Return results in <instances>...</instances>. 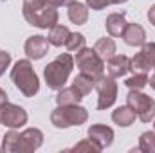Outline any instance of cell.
Masks as SVG:
<instances>
[{
    "label": "cell",
    "instance_id": "obj_1",
    "mask_svg": "<svg viewBox=\"0 0 155 153\" xmlns=\"http://www.w3.org/2000/svg\"><path fill=\"white\" fill-rule=\"evenodd\" d=\"M22 13L29 25H35L40 29H51L52 25L58 24L60 18L56 7L43 4V0H24Z\"/></svg>",
    "mask_w": 155,
    "mask_h": 153
},
{
    "label": "cell",
    "instance_id": "obj_2",
    "mask_svg": "<svg viewBox=\"0 0 155 153\" xmlns=\"http://www.w3.org/2000/svg\"><path fill=\"white\" fill-rule=\"evenodd\" d=\"M74 69V60L69 52H61L58 54L49 65H45L43 69V79L47 83V86L51 90H60L65 86L67 79L71 76Z\"/></svg>",
    "mask_w": 155,
    "mask_h": 153
},
{
    "label": "cell",
    "instance_id": "obj_3",
    "mask_svg": "<svg viewBox=\"0 0 155 153\" xmlns=\"http://www.w3.org/2000/svg\"><path fill=\"white\" fill-rule=\"evenodd\" d=\"M11 81L25 97L36 96L40 90L38 76H36L33 63L29 60H18L15 63V67L11 69Z\"/></svg>",
    "mask_w": 155,
    "mask_h": 153
},
{
    "label": "cell",
    "instance_id": "obj_4",
    "mask_svg": "<svg viewBox=\"0 0 155 153\" xmlns=\"http://www.w3.org/2000/svg\"><path fill=\"white\" fill-rule=\"evenodd\" d=\"M87 119H88V112L81 105H58L51 114V122L56 128L79 126L87 122Z\"/></svg>",
    "mask_w": 155,
    "mask_h": 153
},
{
    "label": "cell",
    "instance_id": "obj_5",
    "mask_svg": "<svg viewBox=\"0 0 155 153\" xmlns=\"http://www.w3.org/2000/svg\"><path fill=\"white\" fill-rule=\"evenodd\" d=\"M74 63L78 65L81 74H87V76L94 77L96 81L105 72V60H101L97 56V52L94 49H88V47H83L81 50H78L76 58H74Z\"/></svg>",
    "mask_w": 155,
    "mask_h": 153
},
{
    "label": "cell",
    "instance_id": "obj_6",
    "mask_svg": "<svg viewBox=\"0 0 155 153\" xmlns=\"http://www.w3.org/2000/svg\"><path fill=\"white\" fill-rule=\"evenodd\" d=\"M126 105L135 112L143 122H150L155 117V99L143 94L141 90H130L126 96Z\"/></svg>",
    "mask_w": 155,
    "mask_h": 153
},
{
    "label": "cell",
    "instance_id": "obj_7",
    "mask_svg": "<svg viewBox=\"0 0 155 153\" xmlns=\"http://www.w3.org/2000/svg\"><path fill=\"white\" fill-rule=\"evenodd\" d=\"M96 90H97V110H107L110 108L117 99V81L116 77H112L110 74L108 76H103L96 81Z\"/></svg>",
    "mask_w": 155,
    "mask_h": 153
},
{
    "label": "cell",
    "instance_id": "obj_8",
    "mask_svg": "<svg viewBox=\"0 0 155 153\" xmlns=\"http://www.w3.org/2000/svg\"><path fill=\"white\" fill-rule=\"evenodd\" d=\"M27 119H29V115L22 106L13 105L9 101L0 105V124L16 130V128H22L24 124H27Z\"/></svg>",
    "mask_w": 155,
    "mask_h": 153
},
{
    "label": "cell",
    "instance_id": "obj_9",
    "mask_svg": "<svg viewBox=\"0 0 155 153\" xmlns=\"http://www.w3.org/2000/svg\"><path fill=\"white\" fill-rule=\"evenodd\" d=\"M153 67H155V41H150V43H144L134 58H130V72L146 74Z\"/></svg>",
    "mask_w": 155,
    "mask_h": 153
},
{
    "label": "cell",
    "instance_id": "obj_10",
    "mask_svg": "<svg viewBox=\"0 0 155 153\" xmlns=\"http://www.w3.org/2000/svg\"><path fill=\"white\" fill-rule=\"evenodd\" d=\"M43 144V133L38 128H27L24 132H18L15 153H33Z\"/></svg>",
    "mask_w": 155,
    "mask_h": 153
},
{
    "label": "cell",
    "instance_id": "obj_11",
    "mask_svg": "<svg viewBox=\"0 0 155 153\" xmlns=\"http://www.w3.org/2000/svg\"><path fill=\"white\" fill-rule=\"evenodd\" d=\"M88 139L103 151L114 142V130L110 126H107V124H101V122L92 124L88 128Z\"/></svg>",
    "mask_w": 155,
    "mask_h": 153
},
{
    "label": "cell",
    "instance_id": "obj_12",
    "mask_svg": "<svg viewBox=\"0 0 155 153\" xmlns=\"http://www.w3.org/2000/svg\"><path fill=\"white\" fill-rule=\"evenodd\" d=\"M49 50V40L47 36H41V34H35V36H29L25 45H24V52L27 54L29 60H41Z\"/></svg>",
    "mask_w": 155,
    "mask_h": 153
},
{
    "label": "cell",
    "instance_id": "obj_13",
    "mask_svg": "<svg viewBox=\"0 0 155 153\" xmlns=\"http://www.w3.org/2000/svg\"><path fill=\"white\" fill-rule=\"evenodd\" d=\"M121 38L124 40V43L130 45V47H143L146 43V31L139 24H126Z\"/></svg>",
    "mask_w": 155,
    "mask_h": 153
},
{
    "label": "cell",
    "instance_id": "obj_14",
    "mask_svg": "<svg viewBox=\"0 0 155 153\" xmlns=\"http://www.w3.org/2000/svg\"><path fill=\"white\" fill-rule=\"evenodd\" d=\"M107 72L112 77H123L130 72V58L124 54H114L107 60Z\"/></svg>",
    "mask_w": 155,
    "mask_h": 153
},
{
    "label": "cell",
    "instance_id": "obj_15",
    "mask_svg": "<svg viewBox=\"0 0 155 153\" xmlns=\"http://www.w3.org/2000/svg\"><path fill=\"white\" fill-rule=\"evenodd\" d=\"M126 13H112L107 16L105 20V27H107V33L112 36V38H119L126 27Z\"/></svg>",
    "mask_w": 155,
    "mask_h": 153
},
{
    "label": "cell",
    "instance_id": "obj_16",
    "mask_svg": "<svg viewBox=\"0 0 155 153\" xmlns=\"http://www.w3.org/2000/svg\"><path fill=\"white\" fill-rule=\"evenodd\" d=\"M67 15H69V20H71L72 24L83 25V24H87V20H88V5H85V4L74 0V2H71V4L67 5Z\"/></svg>",
    "mask_w": 155,
    "mask_h": 153
},
{
    "label": "cell",
    "instance_id": "obj_17",
    "mask_svg": "<svg viewBox=\"0 0 155 153\" xmlns=\"http://www.w3.org/2000/svg\"><path fill=\"white\" fill-rule=\"evenodd\" d=\"M83 99V96L79 94L74 85L71 86H63L58 90V96H56V103L58 105H79V101Z\"/></svg>",
    "mask_w": 155,
    "mask_h": 153
},
{
    "label": "cell",
    "instance_id": "obj_18",
    "mask_svg": "<svg viewBox=\"0 0 155 153\" xmlns=\"http://www.w3.org/2000/svg\"><path fill=\"white\" fill-rule=\"evenodd\" d=\"M135 112L128 106V105H124V106H119L117 110L112 112V121L116 122L117 126H121V128H128V126H132L134 124V121H135Z\"/></svg>",
    "mask_w": 155,
    "mask_h": 153
},
{
    "label": "cell",
    "instance_id": "obj_19",
    "mask_svg": "<svg viewBox=\"0 0 155 153\" xmlns=\"http://www.w3.org/2000/svg\"><path fill=\"white\" fill-rule=\"evenodd\" d=\"M69 34H71V31H69V27L67 25H61V24H56V25H52L51 29H49V43L51 45H54V47H61V45H65V41L69 38Z\"/></svg>",
    "mask_w": 155,
    "mask_h": 153
},
{
    "label": "cell",
    "instance_id": "obj_20",
    "mask_svg": "<svg viewBox=\"0 0 155 153\" xmlns=\"http://www.w3.org/2000/svg\"><path fill=\"white\" fill-rule=\"evenodd\" d=\"M94 50L97 52V56L101 58V60H108V58H112L114 54H116L117 47H116V41L112 38H99L96 41V45H94Z\"/></svg>",
    "mask_w": 155,
    "mask_h": 153
},
{
    "label": "cell",
    "instance_id": "obj_21",
    "mask_svg": "<svg viewBox=\"0 0 155 153\" xmlns=\"http://www.w3.org/2000/svg\"><path fill=\"white\" fill-rule=\"evenodd\" d=\"M72 85L79 90V94L85 97L87 94H90V92H92V88H96V79H94V77H90V76H87V74H81V72H79V74L74 77Z\"/></svg>",
    "mask_w": 155,
    "mask_h": 153
},
{
    "label": "cell",
    "instance_id": "obj_22",
    "mask_svg": "<svg viewBox=\"0 0 155 153\" xmlns=\"http://www.w3.org/2000/svg\"><path fill=\"white\" fill-rule=\"evenodd\" d=\"M124 85H126L130 90H143V88L148 85V76H146V74H141V72H134L130 77H126Z\"/></svg>",
    "mask_w": 155,
    "mask_h": 153
},
{
    "label": "cell",
    "instance_id": "obj_23",
    "mask_svg": "<svg viewBox=\"0 0 155 153\" xmlns=\"http://www.w3.org/2000/svg\"><path fill=\"white\" fill-rule=\"evenodd\" d=\"M16 137H18V132L15 128H9V132L4 135L2 139V146H0V151L2 153H15V146H16Z\"/></svg>",
    "mask_w": 155,
    "mask_h": 153
},
{
    "label": "cell",
    "instance_id": "obj_24",
    "mask_svg": "<svg viewBox=\"0 0 155 153\" xmlns=\"http://www.w3.org/2000/svg\"><path fill=\"white\" fill-rule=\"evenodd\" d=\"M139 150L144 153H155V130L144 132L139 137Z\"/></svg>",
    "mask_w": 155,
    "mask_h": 153
},
{
    "label": "cell",
    "instance_id": "obj_25",
    "mask_svg": "<svg viewBox=\"0 0 155 153\" xmlns=\"http://www.w3.org/2000/svg\"><path fill=\"white\" fill-rule=\"evenodd\" d=\"M65 47H67V50H71V52L81 50V49L85 47V36H83L81 33H71L69 38H67V41H65Z\"/></svg>",
    "mask_w": 155,
    "mask_h": 153
},
{
    "label": "cell",
    "instance_id": "obj_26",
    "mask_svg": "<svg viewBox=\"0 0 155 153\" xmlns=\"http://www.w3.org/2000/svg\"><path fill=\"white\" fill-rule=\"evenodd\" d=\"M128 0H87V5L92 9V11H101L108 5H114V4H124Z\"/></svg>",
    "mask_w": 155,
    "mask_h": 153
},
{
    "label": "cell",
    "instance_id": "obj_27",
    "mask_svg": "<svg viewBox=\"0 0 155 153\" xmlns=\"http://www.w3.org/2000/svg\"><path fill=\"white\" fill-rule=\"evenodd\" d=\"M69 151H94V153H97V151H101L90 139H85V141H81V142H78L76 146H72Z\"/></svg>",
    "mask_w": 155,
    "mask_h": 153
},
{
    "label": "cell",
    "instance_id": "obj_28",
    "mask_svg": "<svg viewBox=\"0 0 155 153\" xmlns=\"http://www.w3.org/2000/svg\"><path fill=\"white\" fill-rule=\"evenodd\" d=\"M11 65V54L5 50H0V76L5 72V69Z\"/></svg>",
    "mask_w": 155,
    "mask_h": 153
},
{
    "label": "cell",
    "instance_id": "obj_29",
    "mask_svg": "<svg viewBox=\"0 0 155 153\" xmlns=\"http://www.w3.org/2000/svg\"><path fill=\"white\" fill-rule=\"evenodd\" d=\"M43 4H47V5H51V7H61V5H69V2L67 0H43Z\"/></svg>",
    "mask_w": 155,
    "mask_h": 153
},
{
    "label": "cell",
    "instance_id": "obj_30",
    "mask_svg": "<svg viewBox=\"0 0 155 153\" xmlns=\"http://www.w3.org/2000/svg\"><path fill=\"white\" fill-rule=\"evenodd\" d=\"M148 20H150V24L155 27V4L148 9Z\"/></svg>",
    "mask_w": 155,
    "mask_h": 153
},
{
    "label": "cell",
    "instance_id": "obj_31",
    "mask_svg": "<svg viewBox=\"0 0 155 153\" xmlns=\"http://www.w3.org/2000/svg\"><path fill=\"white\" fill-rule=\"evenodd\" d=\"M4 103H7V92L4 88H0V105H4Z\"/></svg>",
    "mask_w": 155,
    "mask_h": 153
},
{
    "label": "cell",
    "instance_id": "obj_32",
    "mask_svg": "<svg viewBox=\"0 0 155 153\" xmlns=\"http://www.w3.org/2000/svg\"><path fill=\"white\" fill-rule=\"evenodd\" d=\"M148 83H150V86L155 90V72H153V76L152 77H148Z\"/></svg>",
    "mask_w": 155,
    "mask_h": 153
},
{
    "label": "cell",
    "instance_id": "obj_33",
    "mask_svg": "<svg viewBox=\"0 0 155 153\" xmlns=\"http://www.w3.org/2000/svg\"><path fill=\"white\" fill-rule=\"evenodd\" d=\"M67 2H69V4H71V2H74V0H67Z\"/></svg>",
    "mask_w": 155,
    "mask_h": 153
},
{
    "label": "cell",
    "instance_id": "obj_34",
    "mask_svg": "<svg viewBox=\"0 0 155 153\" xmlns=\"http://www.w3.org/2000/svg\"><path fill=\"white\" fill-rule=\"evenodd\" d=\"M153 126H155V122H153Z\"/></svg>",
    "mask_w": 155,
    "mask_h": 153
},
{
    "label": "cell",
    "instance_id": "obj_35",
    "mask_svg": "<svg viewBox=\"0 0 155 153\" xmlns=\"http://www.w3.org/2000/svg\"><path fill=\"white\" fill-rule=\"evenodd\" d=\"M153 69H155V67H153Z\"/></svg>",
    "mask_w": 155,
    "mask_h": 153
}]
</instances>
